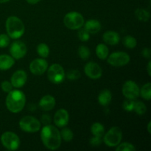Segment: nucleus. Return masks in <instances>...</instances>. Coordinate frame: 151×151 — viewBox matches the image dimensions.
<instances>
[{
    "mask_svg": "<svg viewBox=\"0 0 151 151\" xmlns=\"http://www.w3.org/2000/svg\"><path fill=\"white\" fill-rule=\"evenodd\" d=\"M78 38L83 42L88 41L90 38V33L87 30H86L84 28H80L79 31L78 32Z\"/></svg>",
    "mask_w": 151,
    "mask_h": 151,
    "instance_id": "7c9ffc66",
    "label": "nucleus"
},
{
    "mask_svg": "<svg viewBox=\"0 0 151 151\" xmlns=\"http://www.w3.org/2000/svg\"><path fill=\"white\" fill-rule=\"evenodd\" d=\"M6 106L11 113H19L23 110L26 103L25 94L20 90H12L7 93L6 97Z\"/></svg>",
    "mask_w": 151,
    "mask_h": 151,
    "instance_id": "f03ea898",
    "label": "nucleus"
},
{
    "mask_svg": "<svg viewBox=\"0 0 151 151\" xmlns=\"http://www.w3.org/2000/svg\"><path fill=\"white\" fill-rule=\"evenodd\" d=\"M102 142H103L102 137H95V136H94V137H91L89 140L90 145L93 147H98L102 144Z\"/></svg>",
    "mask_w": 151,
    "mask_h": 151,
    "instance_id": "c9c22d12",
    "label": "nucleus"
},
{
    "mask_svg": "<svg viewBox=\"0 0 151 151\" xmlns=\"http://www.w3.org/2000/svg\"><path fill=\"white\" fill-rule=\"evenodd\" d=\"M84 29L88 31L89 33L95 34L100 32L101 29V24L96 19H89L83 24Z\"/></svg>",
    "mask_w": 151,
    "mask_h": 151,
    "instance_id": "a211bd4d",
    "label": "nucleus"
},
{
    "mask_svg": "<svg viewBox=\"0 0 151 151\" xmlns=\"http://www.w3.org/2000/svg\"><path fill=\"white\" fill-rule=\"evenodd\" d=\"M65 74L64 69L58 63L51 65L47 71V77L49 81L54 84H59L64 81Z\"/></svg>",
    "mask_w": 151,
    "mask_h": 151,
    "instance_id": "6e6552de",
    "label": "nucleus"
},
{
    "mask_svg": "<svg viewBox=\"0 0 151 151\" xmlns=\"http://www.w3.org/2000/svg\"><path fill=\"white\" fill-rule=\"evenodd\" d=\"M84 72L91 79L97 80L101 78L103 70L97 63L94 62H88L84 66Z\"/></svg>",
    "mask_w": 151,
    "mask_h": 151,
    "instance_id": "ddd939ff",
    "label": "nucleus"
},
{
    "mask_svg": "<svg viewBox=\"0 0 151 151\" xmlns=\"http://www.w3.org/2000/svg\"><path fill=\"white\" fill-rule=\"evenodd\" d=\"M5 26L7 35L10 38L18 39L24 33V24L19 18L15 16L7 18Z\"/></svg>",
    "mask_w": 151,
    "mask_h": 151,
    "instance_id": "7ed1b4c3",
    "label": "nucleus"
},
{
    "mask_svg": "<svg viewBox=\"0 0 151 151\" xmlns=\"http://www.w3.org/2000/svg\"><path fill=\"white\" fill-rule=\"evenodd\" d=\"M48 69V63L44 58H36L29 64V70L35 75H41Z\"/></svg>",
    "mask_w": 151,
    "mask_h": 151,
    "instance_id": "f8f14e48",
    "label": "nucleus"
},
{
    "mask_svg": "<svg viewBox=\"0 0 151 151\" xmlns=\"http://www.w3.org/2000/svg\"><path fill=\"white\" fill-rule=\"evenodd\" d=\"M136 17L141 22H146L150 19V13L143 8H138L135 11Z\"/></svg>",
    "mask_w": 151,
    "mask_h": 151,
    "instance_id": "5701e85b",
    "label": "nucleus"
},
{
    "mask_svg": "<svg viewBox=\"0 0 151 151\" xmlns=\"http://www.w3.org/2000/svg\"><path fill=\"white\" fill-rule=\"evenodd\" d=\"M69 112L64 109H60L56 111L54 116V123L58 128L66 127L69 123Z\"/></svg>",
    "mask_w": 151,
    "mask_h": 151,
    "instance_id": "4468645a",
    "label": "nucleus"
},
{
    "mask_svg": "<svg viewBox=\"0 0 151 151\" xmlns=\"http://www.w3.org/2000/svg\"><path fill=\"white\" fill-rule=\"evenodd\" d=\"M134 100H131V99H127L126 100H125L122 105V107H123L124 110L126 111H134Z\"/></svg>",
    "mask_w": 151,
    "mask_h": 151,
    "instance_id": "473e14b6",
    "label": "nucleus"
},
{
    "mask_svg": "<svg viewBox=\"0 0 151 151\" xmlns=\"http://www.w3.org/2000/svg\"><path fill=\"white\" fill-rule=\"evenodd\" d=\"M50 47L45 43H41L37 47V53L43 58H46L50 55Z\"/></svg>",
    "mask_w": 151,
    "mask_h": 151,
    "instance_id": "b1692460",
    "label": "nucleus"
},
{
    "mask_svg": "<svg viewBox=\"0 0 151 151\" xmlns=\"http://www.w3.org/2000/svg\"><path fill=\"white\" fill-rule=\"evenodd\" d=\"M38 106L44 111H51L55 106V99L52 95H45L40 100Z\"/></svg>",
    "mask_w": 151,
    "mask_h": 151,
    "instance_id": "dca6fc26",
    "label": "nucleus"
},
{
    "mask_svg": "<svg viewBox=\"0 0 151 151\" xmlns=\"http://www.w3.org/2000/svg\"><path fill=\"white\" fill-rule=\"evenodd\" d=\"M112 99L111 92L109 89H104L99 94L97 100L99 103L103 106H107L110 104Z\"/></svg>",
    "mask_w": 151,
    "mask_h": 151,
    "instance_id": "aec40b11",
    "label": "nucleus"
},
{
    "mask_svg": "<svg viewBox=\"0 0 151 151\" xmlns=\"http://www.w3.org/2000/svg\"><path fill=\"white\" fill-rule=\"evenodd\" d=\"M10 44V37L6 34L0 35V48H5Z\"/></svg>",
    "mask_w": 151,
    "mask_h": 151,
    "instance_id": "72a5a7b5",
    "label": "nucleus"
},
{
    "mask_svg": "<svg viewBox=\"0 0 151 151\" xmlns=\"http://www.w3.org/2000/svg\"><path fill=\"white\" fill-rule=\"evenodd\" d=\"M78 52L79 57L84 60H87L90 57V55H91V52H90L88 47L84 45L80 46L79 48H78Z\"/></svg>",
    "mask_w": 151,
    "mask_h": 151,
    "instance_id": "cd10ccee",
    "label": "nucleus"
},
{
    "mask_svg": "<svg viewBox=\"0 0 151 151\" xmlns=\"http://www.w3.org/2000/svg\"><path fill=\"white\" fill-rule=\"evenodd\" d=\"M10 1V0H0V4H4V3L7 2V1Z\"/></svg>",
    "mask_w": 151,
    "mask_h": 151,
    "instance_id": "79ce46f5",
    "label": "nucleus"
},
{
    "mask_svg": "<svg viewBox=\"0 0 151 151\" xmlns=\"http://www.w3.org/2000/svg\"><path fill=\"white\" fill-rule=\"evenodd\" d=\"M15 64V59L8 55H0V70L10 69Z\"/></svg>",
    "mask_w": 151,
    "mask_h": 151,
    "instance_id": "6ab92c4d",
    "label": "nucleus"
},
{
    "mask_svg": "<svg viewBox=\"0 0 151 151\" xmlns=\"http://www.w3.org/2000/svg\"><path fill=\"white\" fill-rule=\"evenodd\" d=\"M41 138L44 145L47 149L55 150L60 147L62 139L59 130L55 125H44L41 131Z\"/></svg>",
    "mask_w": 151,
    "mask_h": 151,
    "instance_id": "f257e3e1",
    "label": "nucleus"
},
{
    "mask_svg": "<svg viewBox=\"0 0 151 151\" xmlns=\"http://www.w3.org/2000/svg\"><path fill=\"white\" fill-rule=\"evenodd\" d=\"M103 40L106 44L114 46L120 41V36L119 33L115 31H107L103 35Z\"/></svg>",
    "mask_w": 151,
    "mask_h": 151,
    "instance_id": "f3484780",
    "label": "nucleus"
},
{
    "mask_svg": "<svg viewBox=\"0 0 151 151\" xmlns=\"http://www.w3.org/2000/svg\"><path fill=\"white\" fill-rule=\"evenodd\" d=\"M19 127L24 132L35 133L41 129V122L32 116H25L19 121Z\"/></svg>",
    "mask_w": 151,
    "mask_h": 151,
    "instance_id": "0eeeda50",
    "label": "nucleus"
},
{
    "mask_svg": "<svg viewBox=\"0 0 151 151\" xmlns=\"http://www.w3.org/2000/svg\"><path fill=\"white\" fill-rule=\"evenodd\" d=\"M150 122H149L148 123V125H147V130H148V133L149 134H150L151 133V131H150Z\"/></svg>",
    "mask_w": 151,
    "mask_h": 151,
    "instance_id": "a19ab883",
    "label": "nucleus"
},
{
    "mask_svg": "<svg viewBox=\"0 0 151 151\" xmlns=\"http://www.w3.org/2000/svg\"><path fill=\"white\" fill-rule=\"evenodd\" d=\"M130 56L125 52H116L108 56V63L113 66H123L130 62Z\"/></svg>",
    "mask_w": 151,
    "mask_h": 151,
    "instance_id": "1a4fd4ad",
    "label": "nucleus"
},
{
    "mask_svg": "<svg viewBox=\"0 0 151 151\" xmlns=\"http://www.w3.org/2000/svg\"><path fill=\"white\" fill-rule=\"evenodd\" d=\"M60 134L61 139L63 141L69 142H71L73 139L74 134L72 130L69 129V128H65V127H63V128H62V130L60 131Z\"/></svg>",
    "mask_w": 151,
    "mask_h": 151,
    "instance_id": "a878e982",
    "label": "nucleus"
},
{
    "mask_svg": "<svg viewBox=\"0 0 151 151\" xmlns=\"http://www.w3.org/2000/svg\"><path fill=\"white\" fill-rule=\"evenodd\" d=\"M27 81V75L24 70H17L12 75L10 83L13 87L15 88H22L25 85Z\"/></svg>",
    "mask_w": 151,
    "mask_h": 151,
    "instance_id": "2eb2a0df",
    "label": "nucleus"
},
{
    "mask_svg": "<svg viewBox=\"0 0 151 151\" xmlns=\"http://www.w3.org/2000/svg\"><path fill=\"white\" fill-rule=\"evenodd\" d=\"M27 2L29 3V4H37V3L39 2L41 0H26Z\"/></svg>",
    "mask_w": 151,
    "mask_h": 151,
    "instance_id": "ea45409f",
    "label": "nucleus"
},
{
    "mask_svg": "<svg viewBox=\"0 0 151 151\" xmlns=\"http://www.w3.org/2000/svg\"><path fill=\"white\" fill-rule=\"evenodd\" d=\"M1 88L4 92L8 93L10 92V91L13 90V86H12L11 83L10 82H9V81H4L1 83Z\"/></svg>",
    "mask_w": 151,
    "mask_h": 151,
    "instance_id": "f704fd0d",
    "label": "nucleus"
},
{
    "mask_svg": "<svg viewBox=\"0 0 151 151\" xmlns=\"http://www.w3.org/2000/svg\"><path fill=\"white\" fill-rule=\"evenodd\" d=\"M66 77L70 81H77L81 78V73L77 69H71L67 72Z\"/></svg>",
    "mask_w": 151,
    "mask_h": 151,
    "instance_id": "2f4dec72",
    "label": "nucleus"
},
{
    "mask_svg": "<svg viewBox=\"0 0 151 151\" xmlns=\"http://www.w3.org/2000/svg\"><path fill=\"white\" fill-rule=\"evenodd\" d=\"M147 73H148V75L149 76H150L151 75V61L148 62V64H147Z\"/></svg>",
    "mask_w": 151,
    "mask_h": 151,
    "instance_id": "58836bf2",
    "label": "nucleus"
},
{
    "mask_svg": "<svg viewBox=\"0 0 151 151\" xmlns=\"http://www.w3.org/2000/svg\"><path fill=\"white\" fill-rule=\"evenodd\" d=\"M139 94L142 97L143 99L145 100H150L151 99V83H147L145 84L139 91Z\"/></svg>",
    "mask_w": 151,
    "mask_h": 151,
    "instance_id": "393cba45",
    "label": "nucleus"
},
{
    "mask_svg": "<svg viewBox=\"0 0 151 151\" xmlns=\"http://www.w3.org/2000/svg\"><path fill=\"white\" fill-rule=\"evenodd\" d=\"M142 55L145 58H147L150 60V55H151V51L149 48H145L143 49L142 52Z\"/></svg>",
    "mask_w": 151,
    "mask_h": 151,
    "instance_id": "4c0bfd02",
    "label": "nucleus"
},
{
    "mask_svg": "<svg viewBox=\"0 0 151 151\" xmlns=\"http://www.w3.org/2000/svg\"><path fill=\"white\" fill-rule=\"evenodd\" d=\"M91 132L95 137H103L105 133L104 126L100 122H95L91 125Z\"/></svg>",
    "mask_w": 151,
    "mask_h": 151,
    "instance_id": "4be33fe9",
    "label": "nucleus"
},
{
    "mask_svg": "<svg viewBox=\"0 0 151 151\" xmlns=\"http://www.w3.org/2000/svg\"><path fill=\"white\" fill-rule=\"evenodd\" d=\"M27 52V47L26 44L22 41H16L10 45V55L16 60L23 58Z\"/></svg>",
    "mask_w": 151,
    "mask_h": 151,
    "instance_id": "9b49d317",
    "label": "nucleus"
},
{
    "mask_svg": "<svg viewBox=\"0 0 151 151\" xmlns=\"http://www.w3.org/2000/svg\"><path fill=\"white\" fill-rule=\"evenodd\" d=\"M122 139V131L119 127H112L105 134L103 142L108 147H116L121 142Z\"/></svg>",
    "mask_w": 151,
    "mask_h": 151,
    "instance_id": "39448f33",
    "label": "nucleus"
},
{
    "mask_svg": "<svg viewBox=\"0 0 151 151\" xmlns=\"http://www.w3.org/2000/svg\"><path fill=\"white\" fill-rule=\"evenodd\" d=\"M135 146L129 142L119 143L116 148V151H136Z\"/></svg>",
    "mask_w": 151,
    "mask_h": 151,
    "instance_id": "c756f323",
    "label": "nucleus"
},
{
    "mask_svg": "<svg viewBox=\"0 0 151 151\" xmlns=\"http://www.w3.org/2000/svg\"><path fill=\"white\" fill-rule=\"evenodd\" d=\"M96 55L101 60H105L109 55V50L104 44H99L96 47Z\"/></svg>",
    "mask_w": 151,
    "mask_h": 151,
    "instance_id": "412c9836",
    "label": "nucleus"
},
{
    "mask_svg": "<svg viewBox=\"0 0 151 151\" xmlns=\"http://www.w3.org/2000/svg\"><path fill=\"white\" fill-rule=\"evenodd\" d=\"M124 46L126 48L128 49H134L137 47V41L134 37L131 36V35H127L122 40Z\"/></svg>",
    "mask_w": 151,
    "mask_h": 151,
    "instance_id": "bb28decb",
    "label": "nucleus"
},
{
    "mask_svg": "<svg viewBox=\"0 0 151 151\" xmlns=\"http://www.w3.org/2000/svg\"><path fill=\"white\" fill-rule=\"evenodd\" d=\"M1 142L2 145L9 150H18L21 145L19 137L11 131H6L1 134Z\"/></svg>",
    "mask_w": 151,
    "mask_h": 151,
    "instance_id": "423d86ee",
    "label": "nucleus"
},
{
    "mask_svg": "<svg viewBox=\"0 0 151 151\" xmlns=\"http://www.w3.org/2000/svg\"><path fill=\"white\" fill-rule=\"evenodd\" d=\"M41 122L44 125H50V122H51V117L49 114H43L41 118Z\"/></svg>",
    "mask_w": 151,
    "mask_h": 151,
    "instance_id": "e433bc0d",
    "label": "nucleus"
},
{
    "mask_svg": "<svg viewBox=\"0 0 151 151\" xmlns=\"http://www.w3.org/2000/svg\"><path fill=\"white\" fill-rule=\"evenodd\" d=\"M63 23L68 29L75 30L83 27L85 21L82 14L78 12L72 11L65 15L63 18Z\"/></svg>",
    "mask_w": 151,
    "mask_h": 151,
    "instance_id": "20e7f679",
    "label": "nucleus"
},
{
    "mask_svg": "<svg viewBox=\"0 0 151 151\" xmlns=\"http://www.w3.org/2000/svg\"><path fill=\"white\" fill-rule=\"evenodd\" d=\"M139 87L133 81H128L124 83L122 91L127 99L136 100L139 96Z\"/></svg>",
    "mask_w": 151,
    "mask_h": 151,
    "instance_id": "9d476101",
    "label": "nucleus"
},
{
    "mask_svg": "<svg viewBox=\"0 0 151 151\" xmlns=\"http://www.w3.org/2000/svg\"><path fill=\"white\" fill-rule=\"evenodd\" d=\"M134 111L139 115H143L147 111V107L142 101H137L134 103Z\"/></svg>",
    "mask_w": 151,
    "mask_h": 151,
    "instance_id": "c85d7f7f",
    "label": "nucleus"
}]
</instances>
